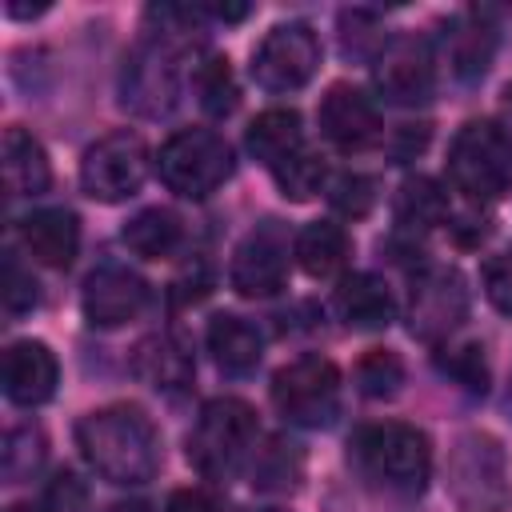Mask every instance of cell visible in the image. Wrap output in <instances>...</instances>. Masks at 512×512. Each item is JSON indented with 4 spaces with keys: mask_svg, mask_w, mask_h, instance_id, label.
Returning a JSON list of instances; mask_svg holds the SVG:
<instances>
[{
    "mask_svg": "<svg viewBox=\"0 0 512 512\" xmlns=\"http://www.w3.org/2000/svg\"><path fill=\"white\" fill-rule=\"evenodd\" d=\"M292 256L312 280H328L348 264V232L332 220H312L300 228Z\"/></svg>",
    "mask_w": 512,
    "mask_h": 512,
    "instance_id": "cb8c5ba5",
    "label": "cell"
},
{
    "mask_svg": "<svg viewBox=\"0 0 512 512\" xmlns=\"http://www.w3.org/2000/svg\"><path fill=\"white\" fill-rule=\"evenodd\" d=\"M56 376H60L56 356L40 340H16L4 352V396L20 408L44 404L56 392Z\"/></svg>",
    "mask_w": 512,
    "mask_h": 512,
    "instance_id": "2e32d148",
    "label": "cell"
},
{
    "mask_svg": "<svg viewBox=\"0 0 512 512\" xmlns=\"http://www.w3.org/2000/svg\"><path fill=\"white\" fill-rule=\"evenodd\" d=\"M328 200L344 216H364L376 204V184L368 176H360V172H340L328 184Z\"/></svg>",
    "mask_w": 512,
    "mask_h": 512,
    "instance_id": "1f68e13d",
    "label": "cell"
},
{
    "mask_svg": "<svg viewBox=\"0 0 512 512\" xmlns=\"http://www.w3.org/2000/svg\"><path fill=\"white\" fill-rule=\"evenodd\" d=\"M168 512H220V504L204 488H176L168 496Z\"/></svg>",
    "mask_w": 512,
    "mask_h": 512,
    "instance_id": "8d00e7d4",
    "label": "cell"
},
{
    "mask_svg": "<svg viewBox=\"0 0 512 512\" xmlns=\"http://www.w3.org/2000/svg\"><path fill=\"white\" fill-rule=\"evenodd\" d=\"M120 240H124L136 256H144V260H168V256L180 248L184 228H180V216H176V212H168V208H144V212H136V216L124 224Z\"/></svg>",
    "mask_w": 512,
    "mask_h": 512,
    "instance_id": "d4e9b609",
    "label": "cell"
},
{
    "mask_svg": "<svg viewBox=\"0 0 512 512\" xmlns=\"http://www.w3.org/2000/svg\"><path fill=\"white\" fill-rule=\"evenodd\" d=\"M4 188L8 196H40L52 180V168H48V156L40 148L36 136H28L24 128H8L4 132Z\"/></svg>",
    "mask_w": 512,
    "mask_h": 512,
    "instance_id": "7402d4cb",
    "label": "cell"
},
{
    "mask_svg": "<svg viewBox=\"0 0 512 512\" xmlns=\"http://www.w3.org/2000/svg\"><path fill=\"white\" fill-rule=\"evenodd\" d=\"M448 176L468 200H500L512 188V136L496 120H468L448 148Z\"/></svg>",
    "mask_w": 512,
    "mask_h": 512,
    "instance_id": "277c9868",
    "label": "cell"
},
{
    "mask_svg": "<svg viewBox=\"0 0 512 512\" xmlns=\"http://www.w3.org/2000/svg\"><path fill=\"white\" fill-rule=\"evenodd\" d=\"M400 384H404V364H400L396 352L372 348V352L360 356V364H356V388H360L364 396L388 400V396L400 392Z\"/></svg>",
    "mask_w": 512,
    "mask_h": 512,
    "instance_id": "f546056e",
    "label": "cell"
},
{
    "mask_svg": "<svg viewBox=\"0 0 512 512\" xmlns=\"http://www.w3.org/2000/svg\"><path fill=\"white\" fill-rule=\"evenodd\" d=\"M8 512H52L48 504H12Z\"/></svg>",
    "mask_w": 512,
    "mask_h": 512,
    "instance_id": "ab89813d",
    "label": "cell"
},
{
    "mask_svg": "<svg viewBox=\"0 0 512 512\" xmlns=\"http://www.w3.org/2000/svg\"><path fill=\"white\" fill-rule=\"evenodd\" d=\"M208 352H212L216 368H224L228 376H244L260 364L264 340H260L256 324L224 312V316H212V324H208Z\"/></svg>",
    "mask_w": 512,
    "mask_h": 512,
    "instance_id": "44dd1931",
    "label": "cell"
},
{
    "mask_svg": "<svg viewBox=\"0 0 512 512\" xmlns=\"http://www.w3.org/2000/svg\"><path fill=\"white\" fill-rule=\"evenodd\" d=\"M468 320V284L456 268L428 264L416 272L408 292V328L412 336L440 344Z\"/></svg>",
    "mask_w": 512,
    "mask_h": 512,
    "instance_id": "30bf717a",
    "label": "cell"
},
{
    "mask_svg": "<svg viewBox=\"0 0 512 512\" xmlns=\"http://www.w3.org/2000/svg\"><path fill=\"white\" fill-rule=\"evenodd\" d=\"M120 100H124V108H132V112H140L148 120L168 116L180 104V48H176L172 32L144 40L124 60Z\"/></svg>",
    "mask_w": 512,
    "mask_h": 512,
    "instance_id": "52a82bcc",
    "label": "cell"
},
{
    "mask_svg": "<svg viewBox=\"0 0 512 512\" xmlns=\"http://www.w3.org/2000/svg\"><path fill=\"white\" fill-rule=\"evenodd\" d=\"M108 512H152L144 500H120V504H112Z\"/></svg>",
    "mask_w": 512,
    "mask_h": 512,
    "instance_id": "f35d334b",
    "label": "cell"
},
{
    "mask_svg": "<svg viewBox=\"0 0 512 512\" xmlns=\"http://www.w3.org/2000/svg\"><path fill=\"white\" fill-rule=\"evenodd\" d=\"M256 448V412L236 396H216L200 408L188 432V460L208 480H228Z\"/></svg>",
    "mask_w": 512,
    "mask_h": 512,
    "instance_id": "3957f363",
    "label": "cell"
},
{
    "mask_svg": "<svg viewBox=\"0 0 512 512\" xmlns=\"http://www.w3.org/2000/svg\"><path fill=\"white\" fill-rule=\"evenodd\" d=\"M80 304H84V320L92 328H120L144 312L148 284L124 264H104L84 280Z\"/></svg>",
    "mask_w": 512,
    "mask_h": 512,
    "instance_id": "5bb4252c",
    "label": "cell"
},
{
    "mask_svg": "<svg viewBox=\"0 0 512 512\" xmlns=\"http://www.w3.org/2000/svg\"><path fill=\"white\" fill-rule=\"evenodd\" d=\"M44 504H48L52 512H84V504H88V492H84V484H80L72 472H60V476L48 484V496H44Z\"/></svg>",
    "mask_w": 512,
    "mask_h": 512,
    "instance_id": "d590c367",
    "label": "cell"
},
{
    "mask_svg": "<svg viewBox=\"0 0 512 512\" xmlns=\"http://www.w3.org/2000/svg\"><path fill=\"white\" fill-rule=\"evenodd\" d=\"M336 312L348 328H360V332H376L384 324H392L396 316V304H392V292L380 276L372 272H356L348 280H340L336 288Z\"/></svg>",
    "mask_w": 512,
    "mask_h": 512,
    "instance_id": "ffe728a7",
    "label": "cell"
},
{
    "mask_svg": "<svg viewBox=\"0 0 512 512\" xmlns=\"http://www.w3.org/2000/svg\"><path fill=\"white\" fill-rule=\"evenodd\" d=\"M204 12L216 16V20H244V16H248L244 4H212V8H204Z\"/></svg>",
    "mask_w": 512,
    "mask_h": 512,
    "instance_id": "74e56055",
    "label": "cell"
},
{
    "mask_svg": "<svg viewBox=\"0 0 512 512\" xmlns=\"http://www.w3.org/2000/svg\"><path fill=\"white\" fill-rule=\"evenodd\" d=\"M156 172H160L168 192L188 196V200H204L232 176V148L212 128H188V132H176L160 148Z\"/></svg>",
    "mask_w": 512,
    "mask_h": 512,
    "instance_id": "8992f818",
    "label": "cell"
},
{
    "mask_svg": "<svg viewBox=\"0 0 512 512\" xmlns=\"http://www.w3.org/2000/svg\"><path fill=\"white\" fill-rule=\"evenodd\" d=\"M448 220V196L436 180L428 176H412L400 184L396 192V224L408 232H428L436 224Z\"/></svg>",
    "mask_w": 512,
    "mask_h": 512,
    "instance_id": "484cf974",
    "label": "cell"
},
{
    "mask_svg": "<svg viewBox=\"0 0 512 512\" xmlns=\"http://www.w3.org/2000/svg\"><path fill=\"white\" fill-rule=\"evenodd\" d=\"M228 280L248 300H264V296H276L284 288V280H288V236L276 220H264L260 228H252L240 240Z\"/></svg>",
    "mask_w": 512,
    "mask_h": 512,
    "instance_id": "4fadbf2b",
    "label": "cell"
},
{
    "mask_svg": "<svg viewBox=\"0 0 512 512\" xmlns=\"http://www.w3.org/2000/svg\"><path fill=\"white\" fill-rule=\"evenodd\" d=\"M300 476H304V456L292 440L272 436L264 448H256L252 484L260 492H292V488H300Z\"/></svg>",
    "mask_w": 512,
    "mask_h": 512,
    "instance_id": "4316f807",
    "label": "cell"
},
{
    "mask_svg": "<svg viewBox=\"0 0 512 512\" xmlns=\"http://www.w3.org/2000/svg\"><path fill=\"white\" fill-rule=\"evenodd\" d=\"M508 408H512V384H508Z\"/></svg>",
    "mask_w": 512,
    "mask_h": 512,
    "instance_id": "60d3db41",
    "label": "cell"
},
{
    "mask_svg": "<svg viewBox=\"0 0 512 512\" xmlns=\"http://www.w3.org/2000/svg\"><path fill=\"white\" fill-rule=\"evenodd\" d=\"M348 452L372 484H380L388 492H400V496H416L428 484V472H432L428 436L420 428L396 424V420L356 428L352 440H348Z\"/></svg>",
    "mask_w": 512,
    "mask_h": 512,
    "instance_id": "7a4b0ae2",
    "label": "cell"
},
{
    "mask_svg": "<svg viewBox=\"0 0 512 512\" xmlns=\"http://www.w3.org/2000/svg\"><path fill=\"white\" fill-rule=\"evenodd\" d=\"M272 176H276V188H280L288 200H312V196L324 188V180H328L324 160H320L316 152H308V148H300L296 156H288L284 164H276Z\"/></svg>",
    "mask_w": 512,
    "mask_h": 512,
    "instance_id": "f1b7e54d",
    "label": "cell"
},
{
    "mask_svg": "<svg viewBox=\"0 0 512 512\" xmlns=\"http://www.w3.org/2000/svg\"><path fill=\"white\" fill-rule=\"evenodd\" d=\"M248 152L260 160V164H268V168H276V164H284L288 156H296L300 148H304V128H300V116L292 112V108H268V112H260L252 124H248Z\"/></svg>",
    "mask_w": 512,
    "mask_h": 512,
    "instance_id": "603a6c76",
    "label": "cell"
},
{
    "mask_svg": "<svg viewBox=\"0 0 512 512\" xmlns=\"http://www.w3.org/2000/svg\"><path fill=\"white\" fill-rule=\"evenodd\" d=\"M272 404L288 424L320 428L340 408V372L324 356H300L272 376Z\"/></svg>",
    "mask_w": 512,
    "mask_h": 512,
    "instance_id": "ba28073f",
    "label": "cell"
},
{
    "mask_svg": "<svg viewBox=\"0 0 512 512\" xmlns=\"http://www.w3.org/2000/svg\"><path fill=\"white\" fill-rule=\"evenodd\" d=\"M448 492L464 512H504L512 484L500 440L488 432H464L448 452Z\"/></svg>",
    "mask_w": 512,
    "mask_h": 512,
    "instance_id": "5b68a950",
    "label": "cell"
},
{
    "mask_svg": "<svg viewBox=\"0 0 512 512\" xmlns=\"http://www.w3.org/2000/svg\"><path fill=\"white\" fill-rule=\"evenodd\" d=\"M76 448L108 484H144L160 468V432L136 404H108L76 424Z\"/></svg>",
    "mask_w": 512,
    "mask_h": 512,
    "instance_id": "6da1fadb",
    "label": "cell"
},
{
    "mask_svg": "<svg viewBox=\"0 0 512 512\" xmlns=\"http://www.w3.org/2000/svg\"><path fill=\"white\" fill-rule=\"evenodd\" d=\"M132 368L136 376L156 388V392H180L192 384L196 376V364H192V352L180 336L172 332H156V336H144L132 352Z\"/></svg>",
    "mask_w": 512,
    "mask_h": 512,
    "instance_id": "e0dca14e",
    "label": "cell"
},
{
    "mask_svg": "<svg viewBox=\"0 0 512 512\" xmlns=\"http://www.w3.org/2000/svg\"><path fill=\"white\" fill-rule=\"evenodd\" d=\"M320 68V40L308 24H276L252 52V80L264 92H296Z\"/></svg>",
    "mask_w": 512,
    "mask_h": 512,
    "instance_id": "8fae6325",
    "label": "cell"
},
{
    "mask_svg": "<svg viewBox=\"0 0 512 512\" xmlns=\"http://www.w3.org/2000/svg\"><path fill=\"white\" fill-rule=\"evenodd\" d=\"M372 80L388 104H400V108L424 104L436 88V60H432L428 40H420V36L388 40L380 48V56L372 60Z\"/></svg>",
    "mask_w": 512,
    "mask_h": 512,
    "instance_id": "7c38bea8",
    "label": "cell"
},
{
    "mask_svg": "<svg viewBox=\"0 0 512 512\" xmlns=\"http://www.w3.org/2000/svg\"><path fill=\"white\" fill-rule=\"evenodd\" d=\"M144 176H148V144L128 128L100 136L80 160V188L100 204H120L136 196Z\"/></svg>",
    "mask_w": 512,
    "mask_h": 512,
    "instance_id": "9c48e42d",
    "label": "cell"
},
{
    "mask_svg": "<svg viewBox=\"0 0 512 512\" xmlns=\"http://www.w3.org/2000/svg\"><path fill=\"white\" fill-rule=\"evenodd\" d=\"M316 120H320V136L340 152H364L380 140V112L352 84H332L328 96L320 100Z\"/></svg>",
    "mask_w": 512,
    "mask_h": 512,
    "instance_id": "9a60e30c",
    "label": "cell"
},
{
    "mask_svg": "<svg viewBox=\"0 0 512 512\" xmlns=\"http://www.w3.org/2000/svg\"><path fill=\"white\" fill-rule=\"evenodd\" d=\"M196 92L208 116H228L236 108V80L224 56H208L204 64H196Z\"/></svg>",
    "mask_w": 512,
    "mask_h": 512,
    "instance_id": "4dcf8cb0",
    "label": "cell"
},
{
    "mask_svg": "<svg viewBox=\"0 0 512 512\" xmlns=\"http://www.w3.org/2000/svg\"><path fill=\"white\" fill-rule=\"evenodd\" d=\"M20 240L28 256L44 268H68L80 248V224L68 208H40L20 220Z\"/></svg>",
    "mask_w": 512,
    "mask_h": 512,
    "instance_id": "ac0fdd59",
    "label": "cell"
},
{
    "mask_svg": "<svg viewBox=\"0 0 512 512\" xmlns=\"http://www.w3.org/2000/svg\"><path fill=\"white\" fill-rule=\"evenodd\" d=\"M44 460V432L32 428V424H20L4 436V448H0V472H4V484H24Z\"/></svg>",
    "mask_w": 512,
    "mask_h": 512,
    "instance_id": "83f0119b",
    "label": "cell"
},
{
    "mask_svg": "<svg viewBox=\"0 0 512 512\" xmlns=\"http://www.w3.org/2000/svg\"><path fill=\"white\" fill-rule=\"evenodd\" d=\"M448 356H440V368L464 384L468 392H484L488 388V368H484V348L480 344H464V348H444Z\"/></svg>",
    "mask_w": 512,
    "mask_h": 512,
    "instance_id": "d6a6232c",
    "label": "cell"
},
{
    "mask_svg": "<svg viewBox=\"0 0 512 512\" xmlns=\"http://www.w3.org/2000/svg\"><path fill=\"white\" fill-rule=\"evenodd\" d=\"M484 292H488V300L504 316H512V248H504L500 256L488 260V268H484Z\"/></svg>",
    "mask_w": 512,
    "mask_h": 512,
    "instance_id": "e575fe53",
    "label": "cell"
},
{
    "mask_svg": "<svg viewBox=\"0 0 512 512\" xmlns=\"http://www.w3.org/2000/svg\"><path fill=\"white\" fill-rule=\"evenodd\" d=\"M0 292H4V308L12 312V316H20V312H28L32 304H36V280H32V272L8 252L4 256V276H0Z\"/></svg>",
    "mask_w": 512,
    "mask_h": 512,
    "instance_id": "836d02e7",
    "label": "cell"
},
{
    "mask_svg": "<svg viewBox=\"0 0 512 512\" xmlns=\"http://www.w3.org/2000/svg\"><path fill=\"white\" fill-rule=\"evenodd\" d=\"M264 512H280V508H264Z\"/></svg>",
    "mask_w": 512,
    "mask_h": 512,
    "instance_id": "b9f144b4",
    "label": "cell"
},
{
    "mask_svg": "<svg viewBox=\"0 0 512 512\" xmlns=\"http://www.w3.org/2000/svg\"><path fill=\"white\" fill-rule=\"evenodd\" d=\"M444 52H448L452 76H460V80L484 76L488 64H492V56H496V24L484 12H460L448 24Z\"/></svg>",
    "mask_w": 512,
    "mask_h": 512,
    "instance_id": "d6986e66",
    "label": "cell"
}]
</instances>
